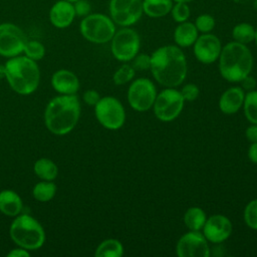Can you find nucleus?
<instances>
[{
    "mask_svg": "<svg viewBox=\"0 0 257 257\" xmlns=\"http://www.w3.org/2000/svg\"><path fill=\"white\" fill-rule=\"evenodd\" d=\"M150 70L154 78L165 87H177L187 77L188 65L182 48L168 44L151 54Z\"/></svg>",
    "mask_w": 257,
    "mask_h": 257,
    "instance_id": "f257e3e1",
    "label": "nucleus"
},
{
    "mask_svg": "<svg viewBox=\"0 0 257 257\" xmlns=\"http://www.w3.org/2000/svg\"><path fill=\"white\" fill-rule=\"evenodd\" d=\"M79 116L80 102L76 94H59L47 103L44 123L50 133L64 136L75 127Z\"/></svg>",
    "mask_w": 257,
    "mask_h": 257,
    "instance_id": "f03ea898",
    "label": "nucleus"
},
{
    "mask_svg": "<svg viewBox=\"0 0 257 257\" xmlns=\"http://www.w3.org/2000/svg\"><path fill=\"white\" fill-rule=\"evenodd\" d=\"M219 60L221 76L230 82H240L253 69L254 59L246 44L231 41L222 47Z\"/></svg>",
    "mask_w": 257,
    "mask_h": 257,
    "instance_id": "7ed1b4c3",
    "label": "nucleus"
},
{
    "mask_svg": "<svg viewBox=\"0 0 257 257\" xmlns=\"http://www.w3.org/2000/svg\"><path fill=\"white\" fill-rule=\"evenodd\" d=\"M8 84L18 94L28 95L34 92L40 82V69L36 61L27 56H14L5 62Z\"/></svg>",
    "mask_w": 257,
    "mask_h": 257,
    "instance_id": "20e7f679",
    "label": "nucleus"
},
{
    "mask_svg": "<svg viewBox=\"0 0 257 257\" xmlns=\"http://www.w3.org/2000/svg\"><path fill=\"white\" fill-rule=\"evenodd\" d=\"M11 240L19 247L31 250L41 248L45 242V231L42 225L28 214H19L9 228Z\"/></svg>",
    "mask_w": 257,
    "mask_h": 257,
    "instance_id": "39448f33",
    "label": "nucleus"
},
{
    "mask_svg": "<svg viewBox=\"0 0 257 257\" xmlns=\"http://www.w3.org/2000/svg\"><path fill=\"white\" fill-rule=\"evenodd\" d=\"M79 31L87 41L95 44H104L111 40L116 28L109 15L90 13L80 21Z\"/></svg>",
    "mask_w": 257,
    "mask_h": 257,
    "instance_id": "423d86ee",
    "label": "nucleus"
},
{
    "mask_svg": "<svg viewBox=\"0 0 257 257\" xmlns=\"http://www.w3.org/2000/svg\"><path fill=\"white\" fill-rule=\"evenodd\" d=\"M109 42L111 53L118 61H132L140 52L141 37L132 27H121L116 30Z\"/></svg>",
    "mask_w": 257,
    "mask_h": 257,
    "instance_id": "0eeeda50",
    "label": "nucleus"
},
{
    "mask_svg": "<svg viewBox=\"0 0 257 257\" xmlns=\"http://www.w3.org/2000/svg\"><path fill=\"white\" fill-rule=\"evenodd\" d=\"M185 99L180 90L175 87H167L157 94L153 109L155 116L164 122L176 119L184 108Z\"/></svg>",
    "mask_w": 257,
    "mask_h": 257,
    "instance_id": "6e6552de",
    "label": "nucleus"
},
{
    "mask_svg": "<svg viewBox=\"0 0 257 257\" xmlns=\"http://www.w3.org/2000/svg\"><path fill=\"white\" fill-rule=\"evenodd\" d=\"M97 121L105 128L115 131L120 128L125 121V110L122 103L113 96L100 97L94 105Z\"/></svg>",
    "mask_w": 257,
    "mask_h": 257,
    "instance_id": "1a4fd4ad",
    "label": "nucleus"
},
{
    "mask_svg": "<svg viewBox=\"0 0 257 257\" xmlns=\"http://www.w3.org/2000/svg\"><path fill=\"white\" fill-rule=\"evenodd\" d=\"M155 83L146 77L135 79L127 89V101L130 106L137 111H147L153 107L157 97Z\"/></svg>",
    "mask_w": 257,
    "mask_h": 257,
    "instance_id": "9d476101",
    "label": "nucleus"
},
{
    "mask_svg": "<svg viewBox=\"0 0 257 257\" xmlns=\"http://www.w3.org/2000/svg\"><path fill=\"white\" fill-rule=\"evenodd\" d=\"M108 12L115 25L131 27L144 15L143 0H109Z\"/></svg>",
    "mask_w": 257,
    "mask_h": 257,
    "instance_id": "9b49d317",
    "label": "nucleus"
},
{
    "mask_svg": "<svg viewBox=\"0 0 257 257\" xmlns=\"http://www.w3.org/2000/svg\"><path fill=\"white\" fill-rule=\"evenodd\" d=\"M27 41L23 30L9 22L0 24V55L10 58L23 52Z\"/></svg>",
    "mask_w": 257,
    "mask_h": 257,
    "instance_id": "f8f14e48",
    "label": "nucleus"
},
{
    "mask_svg": "<svg viewBox=\"0 0 257 257\" xmlns=\"http://www.w3.org/2000/svg\"><path fill=\"white\" fill-rule=\"evenodd\" d=\"M179 257H210L209 241L200 231H189L182 235L176 244Z\"/></svg>",
    "mask_w": 257,
    "mask_h": 257,
    "instance_id": "ddd939ff",
    "label": "nucleus"
},
{
    "mask_svg": "<svg viewBox=\"0 0 257 257\" xmlns=\"http://www.w3.org/2000/svg\"><path fill=\"white\" fill-rule=\"evenodd\" d=\"M222 43L220 38L213 33H202L193 44V52L198 61L204 64H211L218 60Z\"/></svg>",
    "mask_w": 257,
    "mask_h": 257,
    "instance_id": "4468645a",
    "label": "nucleus"
},
{
    "mask_svg": "<svg viewBox=\"0 0 257 257\" xmlns=\"http://www.w3.org/2000/svg\"><path fill=\"white\" fill-rule=\"evenodd\" d=\"M202 230L204 236L210 243L221 244L231 236L233 225L225 215L215 214L207 217Z\"/></svg>",
    "mask_w": 257,
    "mask_h": 257,
    "instance_id": "2eb2a0df",
    "label": "nucleus"
},
{
    "mask_svg": "<svg viewBox=\"0 0 257 257\" xmlns=\"http://www.w3.org/2000/svg\"><path fill=\"white\" fill-rule=\"evenodd\" d=\"M48 15L51 24L59 29L70 26L76 17L73 4L65 0L56 1L51 6Z\"/></svg>",
    "mask_w": 257,
    "mask_h": 257,
    "instance_id": "dca6fc26",
    "label": "nucleus"
},
{
    "mask_svg": "<svg viewBox=\"0 0 257 257\" xmlns=\"http://www.w3.org/2000/svg\"><path fill=\"white\" fill-rule=\"evenodd\" d=\"M51 85L59 94H76L80 83L74 72L68 69H59L52 74Z\"/></svg>",
    "mask_w": 257,
    "mask_h": 257,
    "instance_id": "f3484780",
    "label": "nucleus"
},
{
    "mask_svg": "<svg viewBox=\"0 0 257 257\" xmlns=\"http://www.w3.org/2000/svg\"><path fill=\"white\" fill-rule=\"evenodd\" d=\"M245 90L241 86H232L225 90L219 99V108L225 114H234L242 106Z\"/></svg>",
    "mask_w": 257,
    "mask_h": 257,
    "instance_id": "a211bd4d",
    "label": "nucleus"
},
{
    "mask_svg": "<svg viewBox=\"0 0 257 257\" xmlns=\"http://www.w3.org/2000/svg\"><path fill=\"white\" fill-rule=\"evenodd\" d=\"M199 35V31L197 30L194 22H190L188 20L178 23L174 30L173 37L177 46L185 48L193 46Z\"/></svg>",
    "mask_w": 257,
    "mask_h": 257,
    "instance_id": "6ab92c4d",
    "label": "nucleus"
},
{
    "mask_svg": "<svg viewBox=\"0 0 257 257\" xmlns=\"http://www.w3.org/2000/svg\"><path fill=\"white\" fill-rule=\"evenodd\" d=\"M23 202L21 197L13 190H3L0 192V212L8 217H16L21 214Z\"/></svg>",
    "mask_w": 257,
    "mask_h": 257,
    "instance_id": "aec40b11",
    "label": "nucleus"
},
{
    "mask_svg": "<svg viewBox=\"0 0 257 257\" xmlns=\"http://www.w3.org/2000/svg\"><path fill=\"white\" fill-rule=\"evenodd\" d=\"M173 0H143V12L150 18H162L170 14Z\"/></svg>",
    "mask_w": 257,
    "mask_h": 257,
    "instance_id": "412c9836",
    "label": "nucleus"
},
{
    "mask_svg": "<svg viewBox=\"0 0 257 257\" xmlns=\"http://www.w3.org/2000/svg\"><path fill=\"white\" fill-rule=\"evenodd\" d=\"M35 175L43 181H53L58 175V168L56 164L48 158L38 159L33 166Z\"/></svg>",
    "mask_w": 257,
    "mask_h": 257,
    "instance_id": "4be33fe9",
    "label": "nucleus"
},
{
    "mask_svg": "<svg viewBox=\"0 0 257 257\" xmlns=\"http://www.w3.org/2000/svg\"><path fill=\"white\" fill-rule=\"evenodd\" d=\"M123 245L114 238L103 240L95 249V257H121L123 255Z\"/></svg>",
    "mask_w": 257,
    "mask_h": 257,
    "instance_id": "5701e85b",
    "label": "nucleus"
},
{
    "mask_svg": "<svg viewBox=\"0 0 257 257\" xmlns=\"http://www.w3.org/2000/svg\"><path fill=\"white\" fill-rule=\"evenodd\" d=\"M206 220V212L200 207H190L184 214V223L191 231H201Z\"/></svg>",
    "mask_w": 257,
    "mask_h": 257,
    "instance_id": "b1692460",
    "label": "nucleus"
},
{
    "mask_svg": "<svg viewBox=\"0 0 257 257\" xmlns=\"http://www.w3.org/2000/svg\"><path fill=\"white\" fill-rule=\"evenodd\" d=\"M56 194V185L53 181H43L36 183L32 189L33 198L41 203L49 202Z\"/></svg>",
    "mask_w": 257,
    "mask_h": 257,
    "instance_id": "393cba45",
    "label": "nucleus"
},
{
    "mask_svg": "<svg viewBox=\"0 0 257 257\" xmlns=\"http://www.w3.org/2000/svg\"><path fill=\"white\" fill-rule=\"evenodd\" d=\"M256 28L248 22H240L232 29L233 40L242 44H249L254 42Z\"/></svg>",
    "mask_w": 257,
    "mask_h": 257,
    "instance_id": "a878e982",
    "label": "nucleus"
},
{
    "mask_svg": "<svg viewBox=\"0 0 257 257\" xmlns=\"http://www.w3.org/2000/svg\"><path fill=\"white\" fill-rule=\"evenodd\" d=\"M244 114L250 123H257V90L253 89L245 93L243 102Z\"/></svg>",
    "mask_w": 257,
    "mask_h": 257,
    "instance_id": "bb28decb",
    "label": "nucleus"
},
{
    "mask_svg": "<svg viewBox=\"0 0 257 257\" xmlns=\"http://www.w3.org/2000/svg\"><path fill=\"white\" fill-rule=\"evenodd\" d=\"M135 74H136V70L134 69L132 64L124 63L114 71L112 75L113 83L115 85H123L130 82L131 80H133V78L135 77Z\"/></svg>",
    "mask_w": 257,
    "mask_h": 257,
    "instance_id": "cd10ccee",
    "label": "nucleus"
},
{
    "mask_svg": "<svg viewBox=\"0 0 257 257\" xmlns=\"http://www.w3.org/2000/svg\"><path fill=\"white\" fill-rule=\"evenodd\" d=\"M23 52H24L25 56H27L28 58H30L34 61H37L44 57L45 47L40 41L27 40L24 45Z\"/></svg>",
    "mask_w": 257,
    "mask_h": 257,
    "instance_id": "c85d7f7f",
    "label": "nucleus"
},
{
    "mask_svg": "<svg viewBox=\"0 0 257 257\" xmlns=\"http://www.w3.org/2000/svg\"><path fill=\"white\" fill-rule=\"evenodd\" d=\"M170 14L173 20L177 23L188 21L191 16V8L189 6V3L174 2Z\"/></svg>",
    "mask_w": 257,
    "mask_h": 257,
    "instance_id": "c756f323",
    "label": "nucleus"
},
{
    "mask_svg": "<svg viewBox=\"0 0 257 257\" xmlns=\"http://www.w3.org/2000/svg\"><path fill=\"white\" fill-rule=\"evenodd\" d=\"M194 24L199 33H211L215 28L216 20L213 15L209 13H202L196 17Z\"/></svg>",
    "mask_w": 257,
    "mask_h": 257,
    "instance_id": "7c9ffc66",
    "label": "nucleus"
},
{
    "mask_svg": "<svg viewBox=\"0 0 257 257\" xmlns=\"http://www.w3.org/2000/svg\"><path fill=\"white\" fill-rule=\"evenodd\" d=\"M243 218L245 224L253 230H257V199L251 200L245 207Z\"/></svg>",
    "mask_w": 257,
    "mask_h": 257,
    "instance_id": "2f4dec72",
    "label": "nucleus"
},
{
    "mask_svg": "<svg viewBox=\"0 0 257 257\" xmlns=\"http://www.w3.org/2000/svg\"><path fill=\"white\" fill-rule=\"evenodd\" d=\"M132 66L136 71H144L148 70L151 67V55L147 53H138L133 58Z\"/></svg>",
    "mask_w": 257,
    "mask_h": 257,
    "instance_id": "473e14b6",
    "label": "nucleus"
},
{
    "mask_svg": "<svg viewBox=\"0 0 257 257\" xmlns=\"http://www.w3.org/2000/svg\"><path fill=\"white\" fill-rule=\"evenodd\" d=\"M185 101H194L198 98L200 89L195 83H187L180 90Z\"/></svg>",
    "mask_w": 257,
    "mask_h": 257,
    "instance_id": "72a5a7b5",
    "label": "nucleus"
},
{
    "mask_svg": "<svg viewBox=\"0 0 257 257\" xmlns=\"http://www.w3.org/2000/svg\"><path fill=\"white\" fill-rule=\"evenodd\" d=\"M73 8L75 11V15L78 17H85L91 13V5L87 0H78L73 3Z\"/></svg>",
    "mask_w": 257,
    "mask_h": 257,
    "instance_id": "f704fd0d",
    "label": "nucleus"
},
{
    "mask_svg": "<svg viewBox=\"0 0 257 257\" xmlns=\"http://www.w3.org/2000/svg\"><path fill=\"white\" fill-rule=\"evenodd\" d=\"M82 99L87 105L94 106L100 99V95L96 90L88 89V90L84 91V93L82 94Z\"/></svg>",
    "mask_w": 257,
    "mask_h": 257,
    "instance_id": "c9c22d12",
    "label": "nucleus"
},
{
    "mask_svg": "<svg viewBox=\"0 0 257 257\" xmlns=\"http://www.w3.org/2000/svg\"><path fill=\"white\" fill-rule=\"evenodd\" d=\"M241 87L244 89V90H247V91H250V90H253L256 88V85H257V82H256V79L251 76L250 74L247 75L245 78H243L241 81Z\"/></svg>",
    "mask_w": 257,
    "mask_h": 257,
    "instance_id": "e433bc0d",
    "label": "nucleus"
},
{
    "mask_svg": "<svg viewBox=\"0 0 257 257\" xmlns=\"http://www.w3.org/2000/svg\"><path fill=\"white\" fill-rule=\"evenodd\" d=\"M245 136L250 143H257V123H251L246 128Z\"/></svg>",
    "mask_w": 257,
    "mask_h": 257,
    "instance_id": "4c0bfd02",
    "label": "nucleus"
},
{
    "mask_svg": "<svg viewBox=\"0 0 257 257\" xmlns=\"http://www.w3.org/2000/svg\"><path fill=\"white\" fill-rule=\"evenodd\" d=\"M7 256H9V257H28V256H30V253H29V250L18 246L17 248L11 249L7 253Z\"/></svg>",
    "mask_w": 257,
    "mask_h": 257,
    "instance_id": "58836bf2",
    "label": "nucleus"
},
{
    "mask_svg": "<svg viewBox=\"0 0 257 257\" xmlns=\"http://www.w3.org/2000/svg\"><path fill=\"white\" fill-rule=\"evenodd\" d=\"M247 155L250 162L257 165V143H251V145L248 148Z\"/></svg>",
    "mask_w": 257,
    "mask_h": 257,
    "instance_id": "ea45409f",
    "label": "nucleus"
},
{
    "mask_svg": "<svg viewBox=\"0 0 257 257\" xmlns=\"http://www.w3.org/2000/svg\"><path fill=\"white\" fill-rule=\"evenodd\" d=\"M6 77V69L5 64H0V79H3Z\"/></svg>",
    "mask_w": 257,
    "mask_h": 257,
    "instance_id": "a19ab883",
    "label": "nucleus"
},
{
    "mask_svg": "<svg viewBox=\"0 0 257 257\" xmlns=\"http://www.w3.org/2000/svg\"><path fill=\"white\" fill-rule=\"evenodd\" d=\"M174 2H185V3H190V2H192V1H194V0H173Z\"/></svg>",
    "mask_w": 257,
    "mask_h": 257,
    "instance_id": "79ce46f5",
    "label": "nucleus"
},
{
    "mask_svg": "<svg viewBox=\"0 0 257 257\" xmlns=\"http://www.w3.org/2000/svg\"><path fill=\"white\" fill-rule=\"evenodd\" d=\"M254 42L256 45V49H257V28H256V32H255V38H254Z\"/></svg>",
    "mask_w": 257,
    "mask_h": 257,
    "instance_id": "37998d69",
    "label": "nucleus"
},
{
    "mask_svg": "<svg viewBox=\"0 0 257 257\" xmlns=\"http://www.w3.org/2000/svg\"><path fill=\"white\" fill-rule=\"evenodd\" d=\"M65 1H67V2H69V3H72V4H73V3H75V2H76V1H78V0H65Z\"/></svg>",
    "mask_w": 257,
    "mask_h": 257,
    "instance_id": "c03bdc74",
    "label": "nucleus"
},
{
    "mask_svg": "<svg viewBox=\"0 0 257 257\" xmlns=\"http://www.w3.org/2000/svg\"><path fill=\"white\" fill-rule=\"evenodd\" d=\"M254 8L257 10V0H255V4H254Z\"/></svg>",
    "mask_w": 257,
    "mask_h": 257,
    "instance_id": "a18cd8bd",
    "label": "nucleus"
}]
</instances>
